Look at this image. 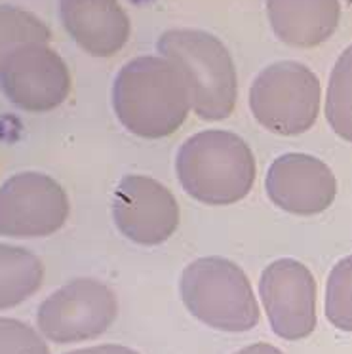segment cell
Listing matches in <instances>:
<instances>
[{"instance_id":"cell-7","label":"cell","mask_w":352,"mask_h":354,"mask_svg":"<svg viewBox=\"0 0 352 354\" xmlns=\"http://www.w3.org/2000/svg\"><path fill=\"white\" fill-rule=\"evenodd\" d=\"M69 198L46 174L24 171L4 181L0 193V231L12 239L50 236L69 217Z\"/></svg>"},{"instance_id":"cell-20","label":"cell","mask_w":352,"mask_h":354,"mask_svg":"<svg viewBox=\"0 0 352 354\" xmlns=\"http://www.w3.org/2000/svg\"><path fill=\"white\" fill-rule=\"evenodd\" d=\"M234 354H284L278 346L275 345H268V343H255V345H250L242 348V351H238Z\"/></svg>"},{"instance_id":"cell-8","label":"cell","mask_w":352,"mask_h":354,"mask_svg":"<svg viewBox=\"0 0 352 354\" xmlns=\"http://www.w3.org/2000/svg\"><path fill=\"white\" fill-rule=\"evenodd\" d=\"M0 77L10 103L27 113L54 111L69 97V69L48 44H27L2 52Z\"/></svg>"},{"instance_id":"cell-16","label":"cell","mask_w":352,"mask_h":354,"mask_svg":"<svg viewBox=\"0 0 352 354\" xmlns=\"http://www.w3.org/2000/svg\"><path fill=\"white\" fill-rule=\"evenodd\" d=\"M326 318L337 330L352 331V255L331 269L326 284Z\"/></svg>"},{"instance_id":"cell-12","label":"cell","mask_w":352,"mask_h":354,"mask_svg":"<svg viewBox=\"0 0 352 354\" xmlns=\"http://www.w3.org/2000/svg\"><path fill=\"white\" fill-rule=\"evenodd\" d=\"M59 16L73 40L95 57L115 55L130 39V17L111 0H65Z\"/></svg>"},{"instance_id":"cell-10","label":"cell","mask_w":352,"mask_h":354,"mask_svg":"<svg viewBox=\"0 0 352 354\" xmlns=\"http://www.w3.org/2000/svg\"><path fill=\"white\" fill-rule=\"evenodd\" d=\"M113 219L124 236L141 246H158L176 232L179 206L156 179L126 176L113 194Z\"/></svg>"},{"instance_id":"cell-1","label":"cell","mask_w":352,"mask_h":354,"mask_svg":"<svg viewBox=\"0 0 352 354\" xmlns=\"http://www.w3.org/2000/svg\"><path fill=\"white\" fill-rule=\"evenodd\" d=\"M113 109L131 133L166 138L192 111L191 80L177 63L162 55L133 57L116 75Z\"/></svg>"},{"instance_id":"cell-17","label":"cell","mask_w":352,"mask_h":354,"mask_svg":"<svg viewBox=\"0 0 352 354\" xmlns=\"http://www.w3.org/2000/svg\"><path fill=\"white\" fill-rule=\"evenodd\" d=\"M0 19H2V52L27 44L50 42V29L27 10L17 8L12 4H2Z\"/></svg>"},{"instance_id":"cell-5","label":"cell","mask_w":352,"mask_h":354,"mask_svg":"<svg viewBox=\"0 0 352 354\" xmlns=\"http://www.w3.org/2000/svg\"><path fill=\"white\" fill-rule=\"evenodd\" d=\"M320 80L299 62H278L261 71L250 88L255 120L278 136L311 130L320 113Z\"/></svg>"},{"instance_id":"cell-6","label":"cell","mask_w":352,"mask_h":354,"mask_svg":"<svg viewBox=\"0 0 352 354\" xmlns=\"http://www.w3.org/2000/svg\"><path fill=\"white\" fill-rule=\"evenodd\" d=\"M116 315L118 301L111 288L93 278H77L40 303L37 326L48 341L69 345L103 335Z\"/></svg>"},{"instance_id":"cell-15","label":"cell","mask_w":352,"mask_h":354,"mask_svg":"<svg viewBox=\"0 0 352 354\" xmlns=\"http://www.w3.org/2000/svg\"><path fill=\"white\" fill-rule=\"evenodd\" d=\"M326 118L339 138L352 143V44L339 55L329 75Z\"/></svg>"},{"instance_id":"cell-18","label":"cell","mask_w":352,"mask_h":354,"mask_svg":"<svg viewBox=\"0 0 352 354\" xmlns=\"http://www.w3.org/2000/svg\"><path fill=\"white\" fill-rule=\"evenodd\" d=\"M0 339L2 354H50L39 331L16 318L0 320Z\"/></svg>"},{"instance_id":"cell-14","label":"cell","mask_w":352,"mask_h":354,"mask_svg":"<svg viewBox=\"0 0 352 354\" xmlns=\"http://www.w3.org/2000/svg\"><path fill=\"white\" fill-rule=\"evenodd\" d=\"M2 290L0 307L12 308L39 292L44 280V265L29 250L4 244L0 250Z\"/></svg>"},{"instance_id":"cell-9","label":"cell","mask_w":352,"mask_h":354,"mask_svg":"<svg viewBox=\"0 0 352 354\" xmlns=\"http://www.w3.org/2000/svg\"><path fill=\"white\" fill-rule=\"evenodd\" d=\"M259 295L278 337L299 341L316 330V280L297 259H276L263 270Z\"/></svg>"},{"instance_id":"cell-2","label":"cell","mask_w":352,"mask_h":354,"mask_svg":"<svg viewBox=\"0 0 352 354\" xmlns=\"http://www.w3.org/2000/svg\"><path fill=\"white\" fill-rule=\"evenodd\" d=\"M177 179L194 201L229 206L246 198L255 181V158L244 139L225 130L194 133L179 147Z\"/></svg>"},{"instance_id":"cell-13","label":"cell","mask_w":352,"mask_h":354,"mask_svg":"<svg viewBox=\"0 0 352 354\" xmlns=\"http://www.w3.org/2000/svg\"><path fill=\"white\" fill-rule=\"evenodd\" d=\"M267 16L278 39L297 48L318 46L335 32L341 4L335 0L291 2L270 0Z\"/></svg>"},{"instance_id":"cell-11","label":"cell","mask_w":352,"mask_h":354,"mask_svg":"<svg viewBox=\"0 0 352 354\" xmlns=\"http://www.w3.org/2000/svg\"><path fill=\"white\" fill-rule=\"evenodd\" d=\"M265 189L270 202L293 216H316L328 209L337 194V181L326 162L313 154L278 156L267 171Z\"/></svg>"},{"instance_id":"cell-4","label":"cell","mask_w":352,"mask_h":354,"mask_svg":"<svg viewBox=\"0 0 352 354\" xmlns=\"http://www.w3.org/2000/svg\"><path fill=\"white\" fill-rule=\"evenodd\" d=\"M185 307L214 330L250 331L259 324L255 293L237 263L225 257H200L189 263L179 280Z\"/></svg>"},{"instance_id":"cell-3","label":"cell","mask_w":352,"mask_h":354,"mask_svg":"<svg viewBox=\"0 0 352 354\" xmlns=\"http://www.w3.org/2000/svg\"><path fill=\"white\" fill-rule=\"evenodd\" d=\"M156 52L177 63L191 80L192 111L202 120H223L237 105V69L229 50L212 32L169 29L162 32Z\"/></svg>"},{"instance_id":"cell-19","label":"cell","mask_w":352,"mask_h":354,"mask_svg":"<svg viewBox=\"0 0 352 354\" xmlns=\"http://www.w3.org/2000/svg\"><path fill=\"white\" fill-rule=\"evenodd\" d=\"M65 354H139L138 351H133L130 346L122 345H98V346H88V348H78L73 353Z\"/></svg>"}]
</instances>
